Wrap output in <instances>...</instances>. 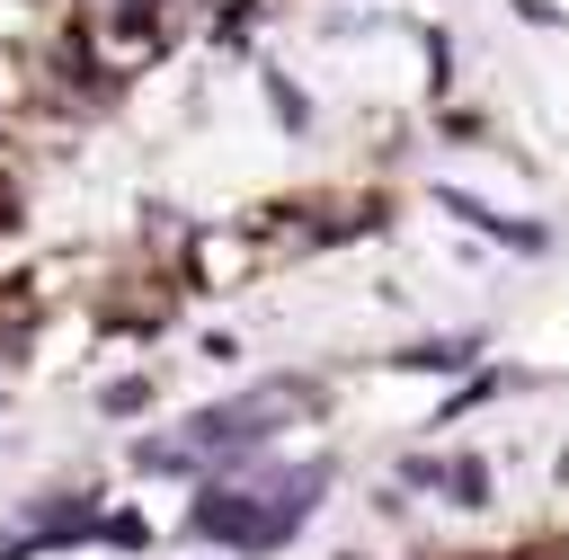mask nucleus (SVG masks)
<instances>
[{"mask_svg":"<svg viewBox=\"0 0 569 560\" xmlns=\"http://www.w3.org/2000/svg\"><path fill=\"white\" fill-rule=\"evenodd\" d=\"M445 489H453V498H462V507H480V498H489V471H480V462H471V453H462V462H453V471H445Z\"/></svg>","mask_w":569,"mask_h":560,"instance_id":"nucleus-1","label":"nucleus"},{"mask_svg":"<svg viewBox=\"0 0 569 560\" xmlns=\"http://www.w3.org/2000/svg\"><path fill=\"white\" fill-rule=\"evenodd\" d=\"M258 80H267V98H276V116H284V124H302V98H293V80H284V71H258Z\"/></svg>","mask_w":569,"mask_h":560,"instance_id":"nucleus-2","label":"nucleus"},{"mask_svg":"<svg viewBox=\"0 0 569 560\" xmlns=\"http://www.w3.org/2000/svg\"><path fill=\"white\" fill-rule=\"evenodd\" d=\"M142 400H151V382H116V391H107V418H133Z\"/></svg>","mask_w":569,"mask_h":560,"instance_id":"nucleus-3","label":"nucleus"}]
</instances>
